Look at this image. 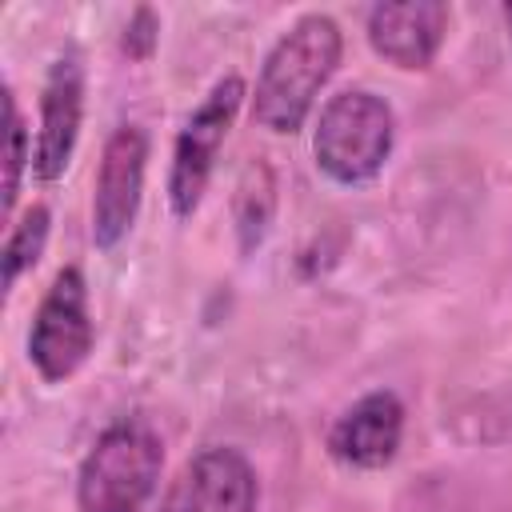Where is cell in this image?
<instances>
[{
	"instance_id": "obj_1",
	"label": "cell",
	"mask_w": 512,
	"mask_h": 512,
	"mask_svg": "<svg viewBox=\"0 0 512 512\" xmlns=\"http://www.w3.org/2000/svg\"><path fill=\"white\" fill-rule=\"evenodd\" d=\"M344 52L340 24L324 12L300 16L264 56L252 88V120L276 136L304 128L316 96L332 80Z\"/></svg>"
},
{
	"instance_id": "obj_2",
	"label": "cell",
	"mask_w": 512,
	"mask_h": 512,
	"mask_svg": "<svg viewBox=\"0 0 512 512\" xmlns=\"http://www.w3.org/2000/svg\"><path fill=\"white\" fill-rule=\"evenodd\" d=\"M392 144H396V112L384 96L368 88H344L328 96L312 132L316 168L344 188H360L376 180L392 156Z\"/></svg>"
},
{
	"instance_id": "obj_3",
	"label": "cell",
	"mask_w": 512,
	"mask_h": 512,
	"mask_svg": "<svg viewBox=\"0 0 512 512\" xmlns=\"http://www.w3.org/2000/svg\"><path fill=\"white\" fill-rule=\"evenodd\" d=\"M164 444L144 420L108 424L76 472V512H144L160 484Z\"/></svg>"
},
{
	"instance_id": "obj_4",
	"label": "cell",
	"mask_w": 512,
	"mask_h": 512,
	"mask_svg": "<svg viewBox=\"0 0 512 512\" xmlns=\"http://www.w3.org/2000/svg\"><path fill=\"white\" fill-rule=\"evenodd\" d=\"M248 88L236 72L220 76L208 96L188 112L184 128L176 132V144H172V164H168V204H172V216L176 220H188L204 192H208V180L216 172V160H220V148L228 140V128L244 104Z\"/></svg>"
},
{
	"instance_id": "obj_5",
	"label": "cell",
	"mask_w": 512,
	"mask_h": 512,
	"mask_svg": "<svg viewBox=\"0 0 512 512\" xmlns=\"http://www.w3.org/2000/svg\"><path fill=\"white\" fill-rule=\"evenodd\" d=\"M92 344L96 320L88 308V280L76 264H68L52 276L48 292L36 304L28 328V360L44 384H64L88 364Z\"/></svg>"
},
{
	"instance_id": "obj_6",
	"label": "cell",
	"mask_w": 512,
	"mask_h": 512,
	"mask_svg": "<svg viewBox=\"0 0 512 512\" xmlns=\"http://www.w3.org/2000/svg\"><path fill=\"white\" fill-rule=\"evenodd\" d=\"M148 172V132L140 124H120L100 152L92 184V244L112 252L136 224Z\"/></svg>"
},
{
	"instance_id": "obj_7",
	"label": "cell",
	"mask_w": 512,
	"mask_h": 512,
	"mask_svg": "<svg viewBox=\"0 0 512 512\" xmlns=\"http://www.w3.org/2000/svg\"><path fill=\"white\" fill-rule=\"evenodd\" d=\"M256 500L260 484L248 456L232 444H212L180 468L160 512H256Z\"/></svg>"
},
{
	"instance_id": "obj_8",
	"label": "cell",
	"mask_w": 512,
	"mask_h": 512,
	"mask_svg": "<svg viewBox=\"0 0 512 512\" xmlns=\"http://www.w3.org/2000/svg\"><path fill=\"white\" fill-rule=\"evenodd\" d=\"M84 124V64L68 48L64 56L52 60L44 92H40V132L32 144V172L44 184H56L76 152Z\"/></svg>"
},
{
	"instance_id": "obj_9",
	"label": "cell",
	"mask_w": 512,
	"mask_h": 512,
	"mask_svg": "<svg viewBox=\"0 0 512 512\" xmlns=\"http://www.w3.org/2000/svg\"><path fill=\"white\" fill-rule=\"evenodd\" d=\"M400 440H404V404L388 388L364 392L328 428V452L344 468H360V472H376L392 464Z\"/></svg>"
},
{
	"instance_id": "obj_10",
	"label": "cell",
	"mask_w": 512,
	"mask_h": 512,
	"mask_svg": "<svg viewBox=\"0 0 512 512\" xmlns=\"http://www.w3.org/2000/svg\"><path fill=\"white\" fill-rule=\"evenodd\" d=\"M368 44L376 56H384L400 72H424L432 68L444 32H448V8L440 0H404V4H376L368 12Z\"/></svg>"
},
{
	"instance_id": "obj_11",
	"label": "cell",
	"mask_w": 512,
	"mask_h": 512,
	"mask_svg": "<svg viewBox=\"0 0 512 512\" xmlns=\"http://www.w3.org/2000/svg\"><path fill=\"white\" fill-rule=\"evenodd\" d=\"M48 228H52V216H48L44 204H32V208L12 224L8 240H4V288H8V292L16 288V280H20L28 268L40 264L44 244H48Z\"/></svg>"
},
{
	"instance_id": "obj_12",
	"label": "cell",
	"mask_w": 512,
	"mask_h": 512,
	"mask_svg": "<svg viewBox=\"0 0 512 512\" xmlns=\"http://www.w3.org/2000/svg\"><path fill=\"white\" fill-rule=\"evenodd\" d=\"M4 136H8V148H4V220H12L16 212V196H20V180H24V168L32 164V148H28V128H24V116L16 108V96L12 88L4 92Z\"/></svg>"
},
{
	"instance_id": "obj_13",
	"label": "cell",
	"mask_w": 512,
	"mask_h": 512,
	"mask_svg": "<svg viewBox=\"0 0 512 512\" xmlns=\"http://www.w3.org/2000/svg\"><path fill=\"white\" fill-rule=\"evenodd\" d=\"M156 32H160L156 12H152V8H136L132 24L124 28V52H128V56H136V60L152 56V48H156Z\"/></svg>"
},
{
	"instance_id": "obj_14",
	"label": "cell",
	"mask_w": 512,
	"mask_h": 512,
	"mask_svg": "<svg viewBox=\"0 0 512 512\" xmlns=\"http://www.w3.org/2000/svg\"><path fill=\"white\" fill-rule=\"evenodd\" d=\"M504 20H508V36H512V8H504Z\"/></svg>"
}]
</instances>
